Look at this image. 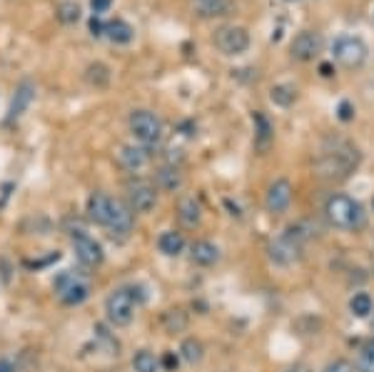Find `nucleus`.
Listing matches in <instances>:
<instances>
[{
  "label": "nucleus",
  "instance_id": "nucleus-13",
  "mask_svg": "<svg viewBox=\"0 0 374 372\" xmlns=\"http://www.w3.org/2000/svg\"><path fill=\"white\" fill-rule=\"evenodd\" d=\"M292 203V183L287 178H277L272 185L267 187V195H265V208L272 215H282L287 212Z\"/></svg>",
  "mask_w": 374,
  "mask_h": 372
},
{
  "label": "nucleus",
  "instance_id": "nucleus-20",
  "mask_svg": "<svg viewBox=\"0 0 374 372\" xmlns=\"http://www.w3.org/2000/svg\"><path fill=\"white\" fill-rule=\"evenodd\" d=\"M232 0H195V13L200 18H222L232 13Z\"/></svg>",
  "mask_w": 374,
  "mask_h": 372
},
{
  "label": "nucleus",
  "instance_id": "nucleus-8",
  "mask_svg": "<svg viewBox=\"0 0 374 372\" xmlns=\"http://www.w3.org/2000/svg\"><path fill=\"white\" fill-rule=\"evenodd\" d=\"M55 293H58V300L63 305H83L90 297V285L72 272H63L55 277Z\"/></svg>",
  "mask_w": 374,
  "mask_h": 372
},
{
  "label": "nucleus",
  "instance_id": "nucleus-15",
  "mask_svg": "<svg viewBox=\"0 0 374 372\" xmlns=\"http://www.w3.org/2000/svg\"><path fill=\"white\" fill-rule=\"evenodd\" d=\"M118 162H120V168L137 173V170H143L150 162V153L145 145H123L118 150Z\"/></svg>",
  "mask_w": 374,
  "mask_h": 372
},
{
  "label": "nucleus",
  "instance_id": "nucleus-18",
  "mask_svg": "<svg viewBox=\"0 0 374 372\" xmlns=\"http://www.w3.org/2000/svg\"><path fill=\"white\" fill-rule=\"evenodd\" d=\"M105 38L110 42H115V45H127V42L135 38V28L123 18L107 20L105 23Z\"/></svg>",
  "mask_w": 374,
  "mask_h": 372
},
{
  "label": "nucleus",
  "instance_id": "nucleus-22",
  "mask_svg": "<svg viewBox=\"0 0 374 372\" xmlns=\"http://www.w3.org/2000/svg\"><path fill=\"white\" fill-rule=\"evenodd\" d=\"M157 250L167 258H175L185 250V238L182 233H175V230H165V233L157 238Z\"/></svg>",
  "mask_w": 374,
  "mask_h": 372
},
{
  "label": "nucleus",
  "instance_id": "nucleus-29",
  "mask_svg": "<svg viewBox=\"0 0 374 372\" xmlns=\"http://www.w3.org/2000/svg\"><path fill=\"white\" fill-rule=\"evenodd\" d=\"M270 98H272L274 105H282V108H290L295 98H297V91L292 88V85H274L272 91H270Z\"/></svg>",
  "mask_w": 374,
  "mask_h": 372
},
{
  "label": "nucleus",
  "instance_id": "nucleus-19",
  "mask_svg": "<svg viewBox=\"0 0 374 372\" xmlns=\"http://www.w3.org/2000/svg\"><path fill=\"white\" fill-rule=\"evenodd\" d=\"M190 258H192V263L202 265V268H210V265H215L220 260V247L210 240H197V242H192V247H190Z\"/></svg>",
  "mask_w": 374,
  "mask_h": 372
},
{
  "label": "nucleus",
  "instance_id": "nucleus-7",
  "mask_svg": "<svg viewBox=\"0 0 374 372\" xmlns=\"http://www.w3.org/2000/svg\"><path fill=\"white\" fill-rule=\"evenodd\" d=\"M127 205L132 212H153L157 205V185L148 178H135L127 183Z\"/></svg>",
  "mask_w": 374,
  "mask_h": 372
},
{
  "label": "nucleus",
  "instance_id": "nucleus-27",
  "mask_svg": "<svg viewBox=\"0 0 374 372\" xmlns=\"http://www.w3.org/2000/svg\"><path fill=\"white\" fill-rule=\"evenodd\" d=\"M85 78H88L90 85H95V88H105L110 83V68L102 65V63H90L88 70H85Z\"/></svg>",
  "mask_w": 374,
  "mask_h": 372
},
{
  "label": "nucleus",
  "instance_id": "nucleus-33",
  "mask_svg": "<svg viewBox=\"0 0 374 372\" xmlns=\"http://www.w3.org/2000/svg\"><path fill=\"white\" fill-rule=\"evenodd\" d=\"M322 372H354V367H352V362H347V360H334V362H329Z\"/></svg>",
  "mask_w": 374,
  "mask_h": 372
},
{
  "label": "nucleus",
  "instance_id": "nucleus-26",
  "mask_svg": "<svg viewBox=\"0 0 374 372\" xmlns=\"http://www.w3.org/2000/svg\"><path fill=\"white\" fill-rule=\"evenodd\" d=\"M180 352H182V360L190 362V365H197V362H202V357H205V348H202V342L195 340V337H187V340L182 342Z\"/></svg>",
  "mask_w": 374,
  "mask_h": 372
},
{
  "label": "nucleus",
  "instance_id": "nucleus-37",
  "mask_svg": "<svg viewBox=\"0 0 374 372\" xmlns=\"http://www.w3.org/2000/svg\"><path fill=\"white\" fill-rule=\"evenodd\" d=\"M0 372H15V367H13V362L0 360Z\"/></svg>",
  "mask_w": 374,
  "mask_h": 372
},
{
  "label": "nucleus",
  "instance_id": "nucleus-12",
  "mask_svg": "<svg viewBox=\"0 0 374 372\" xmlns=\"http://www.w3.org/2000/svg\"><path fill=\"white\" fill-rule=\"evenodd\" d=\"M299 252H302V242L295 240L290 233H282L279 238H274L272 242H270V258H272V263L282 265V268H287V265L297 263L299 260Z\"/></svg>",
  "mask_w": 374,
  "mask_h": 372
},
{
  "label": "nucleus",
  "instance_id": "nucleus-17",
  "mask_svg": "<svg viewBox=\"0 0 374 372\" xmlns=\"http://www.w3.org/2000/svg\"><path fill=\"white\" fill-rule=\"evenodd\" d=\"M252 123H255V148L260 153H267L270 145L274 140V127L270 123V118L265 113H255L252 115Z\"/></svg>",
  "mask_w": 374,
  "mask_h": 372
},
{
  "label": "nucleus",
  "instance_id": "nucleus-1",
  "mask_svg": "<svg viewBox=\"0 0 374 372\" xmlns=\"http://www.w3.org/2000/svg\"><path fill=\"white\" fill-rule=\"evenodd\" d=\"M357 162H359V153L357 148H352L350 143H337L334 148L322 153V157L317 160V175L322 178H347L352 170L357 168Z\"/></svg>",
  "mask_w": 374,
  "mask_h": 372
},
{
  "label": "nucleus",
  "instance_id": "nucleus-21",
  "mask_svg": "<svg viewBox=\"0 0 374 372\" xmlns=\"http://www.w3.org/2000/svg\"><path fill=\"white\" fill-rule=\"evenodd\" d=\"M178 215L187 228H195L197 222H200V217H202L200 203H197L192 195H185V198H180V203H178Z\"/></svg>",
  "mask_w": 374,
  "mask_h": 372
},
{
  "label": "nucleus",
  "instance_id": "nucleus-32",
  "mask_svg": "<svg viewBox=\"0 0 374 372\" xmlns=\"http://www.w3.org/2000/svg\"><path fill=\"white\" fill-rule=\"evenodd\" d=\"M337 118H339L342 123H350L352 118H354V108H352V102H350V100H342V102H339Z\"/></svg>",
  "mask_w": 374,
  "mask_h": 372
},
{
  "label": "nucleus",
  "instance_id": "nucleus-23",
  "mask_svg": "<svg viewBox=\"0 0 374 372\" xmlns=\"http://www.w3.org/2000/svg\"><path fill=\"white\" fill-rule=\"evenodd\" d=\"M157 185L162 187V190H178L180 185H182V173H180V168L175 165V162H170V165H162L160 170H157Z\"/></svg>",
  "mask_w": 374,
  "mask_h": 372
},
{
  "label": "nucleus",
  "instance_id": "nucleus-24",
  "mask_svg": "<svg viewBox=\"0 0 374 372\" xmlns=\"http://www.w3.org/2000/svg\"><path fill=\"white\" fill-rule=\"evenodd\" d=\"M350 312L354 318H369L374 312V300L367 293H354L350 300Z\"/></svg>",
  "mask_w": 374,
  "mask_h": 372
},
{
  "label": "nucleus",
  "instance_id": "nucleus-28",
  "mask_svg": "<svg viewBox=\"0 0 374 372\" xmlns=\"http://www.w3.org/2000/svg\"><path fill=\"white\" fill-rule=\"evenodd\" d=\"M162 325H165V330L170 332V335L182 332L185 327H187V315H185L182 310H167L165 315H162Z\"/></svg>",
  "mask_w": 374,
  "mask_h": 372
},
{
  "label": "nucleus",
  "instance_id": "nucleus-16",
  "mask_svg": "<svg viewBox=\"0 0 374 372\" xmlns=\"http://www.w3.org/2000/svg\"><path fill=\"white\" fill-rule=\"evenodd\" d=\"M110 208H113V198H107L105 192H93L88 198V217L90 222L102 225L107 228V220H110Z\"/></svg>",
  "mask_w": 374,
  "mask_h": 372
},
{
  "label": "nucleus",
  "instance_id": "nucleus-31",
  "mask_svg": "<svg viewBox=\"0 0 374 372\" xmlns=\"http://www.w3.org/2000/svg\"><path fill=\"white\" fill-rule=\"evenodd\" d=\"M359 367H362V372H374V340L369 342L367 348L362 350V357H359Z\"/></svg>",
  "mask_w": 374,
  "mask_h": 372
},
{
  "label": "nucleus",
  "instance_id": "nucleus-35",
  "mask_svg": "<svg viewBox=\"0 0 374 372\" xmlns=\"http://www.w3.org/2000/svg\"><path fill=\"white\" fill-rule=\"evenodd\" d=\"M113 0H90V8H93V15H102V13L110 10Z\"/></svg>",
  "mask_w": 374,
  "mask_h": 372
},
{
  "label": "nucleus",
  "instance_id": "nucleus-36",
  "mask_svg": "<svg viewBox=\"0 0 374 372\" xmlns=\"http://www.w3.org/2000/svg\"><path fill=\"white\" fill-rule=\"evenodd\" d=\"M160 365L165 367L167 372H175V370H178V355H173V352H165V355H162Z\"/></svg>",
  "mask_w": 374,
  "mask_h": 372
},
{
  "label": "nucleus",
  "instance_id": "nucleus-14",
  "mask_svg": "<svg viewBox=\"0 0 374 372\" xmlns=\"http://www.w3.org/2000/svg\"><path fill=\"white\" fill-rule=\"evenodd\" d=\"M33 98H36V85L30 83V80H23V83H18V88H15V93H13V100H10V108H8V123L18 121L20 115L25 113V110L30 108V102H33Z\"/></svg>",
  "mask_w": 374,
  "mask_h": 372
},
{
  "label": "nucleus",
  "instance_id": "nucleus-2",
  "mask_svg": "<svg viewBox=\"0 0 374 372\" xmlns=\"http://www.w3.org/2000/svg\"><path fill=\"white\" fill-rule=\"evenodd\" d=\"M325 212L327 220L339 230H359L364 225L362 205L352 200L350 195H342V192L329 195V200L325 203Z\"/></svg>",
  "mask_w": 374,
  "mask_h": 372
},
{
  "label": "nucleus",
  "instance_id": "nucleus-4",
  "mask_svg": "<svg viewBox=\"0 0 374 372\" xmlns=\"http://www.w3.org/2000/svg\"><path fill=\"white\" fill-rule=\"evenodd\" d=\"M127 127H130L132 138L140 145H145V148L157 145L162 140V121L160 115L153 113V110H132L130 118H127Z\"/></svg>",
  "mask_w": 374,
  "mask_h": 372
},
{
  "label": "nucleus",
  "instance_id": "nucleus-25",
  "mask_svg": "<svg viewBox=\"0 0 374 372\" xmlns=\"http://www.w3.org/2000/svg\"><path fill=\"white\" fill-rule=\"evenodd\" d=\"M132 370L135 372H157L160 370V360H157L150 350H137L135 357H132Z\"/></svg>",
  "mask_w": 374,
  "mask_h": 372
},
{
  "label": "nucleus",
  "instance_id": "nucleus-34",
  "mask_svg": "<svg viewBox=\"0 0 374 372\" xmlns=\"http://www.w3.org/2000/svg\"><path fill=\"white\" fill-rule=\"evenodd\" d=\"M90 33H93V38L105 36V23L100 20V15H93V18H90Z\"/></svg>",
  "mask_w": 374,
  "mask_h": 372
},
{
  "label": "nucleus",
  "instance_id": "nucleus-6",
  "mask_svg": "<svg viewBox=\"0 0 374 372\" xmlns=\"http://www.w3.org/2000/svg\"><path fill=\"white\" fill-rule=\"evenodd\" d=\"M212 42H215V48L220 50L222 55L237 58V55L247 53V48H249V33H247V28H242V25H235V23L220 25V28L215 31Z\"/></svg>",
  "mask_w": 374,
  "mask_h": 372
},
{
  "label": "nucleus",
  "instance_id": "nucleus-3",
  "mask_svg": "<svg viewBox=\"0 0 374 372\" xmlns=\"http://www.w3.org/2000/svg\"><path fill=\"white\" fill-rule=\"evenodd\" d=\"M332 58H334V63H339L345 70H357V68H362L364 63H367L369 48H367V42H364L359 36H350V33H345V36L334 38Z\"/></svg>",
  "mask_w": 374,
  "mask_h": 372
},
{
  "label": "nucleus",
  "instance_id": "nucleus-11",
  "mask_svg": "<svg viewBox=\"0 0 374 372\" xmlns=\"http://www.w3.org/2000/svg\"><path fill=\"white\" fill-rule=\"evenodd\" d=\"M322 45H325V40H322L320 33L302 31V33H297V36H295V40H292L290 53H292V58H295V61L312 63L317 55L322 53Z\"/></svg>",
  "mask_w": 374,
  "mask_h": 372
},
{
  "label": "nucleus",
  "instance_id": "nucleus-30",
  "mask_svg": "<svg viewBox=\"0 0 374 372\" xmlns=\"http://www.w3.org/2000/svg\"><path fill=\"white\" fill-rule=\"evenodd\" d=\"M58 20L65 25H72L80 20V6L77 3H72V0H63L58 6Z\"/></svg>",
  "mask_w": 374,
  "mask_h": 372
},
{
  "label": "nucleus",
  "instance_id": "nucleus-38",
  "mask_svg": "<svg viewBox=\"0 0 374 372\" xmlns=\"http://www.w3.org/2000/svg\"><path fill=\"white\" fill-rule=\"evenodd\" d=\"M320 72H322V75H325V78H329V75H332V65H329V63H322V65H320Z\"/></svg>",
  "mask_w": 374,
  "mask_h": 372
},
{
  "label": "nucleus",
  "instance_id": "nucleus-5",
  "mask_svg": "<svg viewBox=\"0 0 374 372\" xmlns=\"http://www.w3.org/2000/svg\"><path fill=\"white\" fill-rule=\"evenodd\" d=\"M135 305H137V300L132 297V290L118 288L107 295L105 315L115 327H125V325H130L132 318H135Z\"/></svg>",
  "mask_w": 374,
  "mask_h": 372
},
{
  "label": "nucleus",
  "instance_id": "nucleus-9",
  "mask_svg": "<svg viewBox=\"0 0 374 372\" xmlns=\"http://www.w3.org/2000/svg\"><path fill=\"white\" fill-rule=\"evenodd\" d=\"M70 242H72V250H75V258L80 260L85 268H98V265L105 260L102 245L95 238H90L85 230H72Z\"/></svg>",
  "mask_w": 374,
  "mask_h": 372
},
{
  "label": "nucleus",
  "instance_id": "nucleus-41",
  "mask_svg": "<svg viewBox=\"0 0 374 372\" xmlns=\"http://www.w3.org/2000/svg\"><path fill=\"white\" fill-rule=\"evenodd\" d=\"M372 20H374V15H372Z\"/></svg>",
  "mask_w": 374,
  "mask_h": 372
},
{
  "label": "nucleus",
  "instance_id": "nucleus-40",
  "mask_svg": "<svg viewBox=\"0 0 374 372\" xmlns=\"http://www.w3.org/2000/svg\"><path fill=\"white\" fill-rule=\"evenodd\" d=\"M285 3H297V0H285Z\"/></svg>",
  "mask_w": 374,
  "mask_h": 372
},
{
  "label": "nucleus",
  "instance_id": "nucleus-10",
  "mask_svg": "<svg viewBox=\"0 0 374 372\" xmlns=\"http://www.w3.org/2000/svg\"><path fill=\"white\" fill-rule=\"evenodd\" d=\"M132 208L127 200L113 198V208H110V220H107V230L113 240H127V235L132 233Z\"/></svg>",
  "mask_w": 374,
  "mask_h": 372
},
{
  "label": "nucleus",
  "instance_id": "nucleus-39",
  "mask_svg": "<svg viewBox=\"0 0 374 372\" xmlns=\"http://www.w3.org/2000/svg\"><path fill=\"white\" fill-rule=\"evenodd\" d=\"M287 372H307V367L297 365V367H292V370H287Z\"/></svg>",
  "mask_w": 374,
  "mask_h": 372
}]
</instances>
